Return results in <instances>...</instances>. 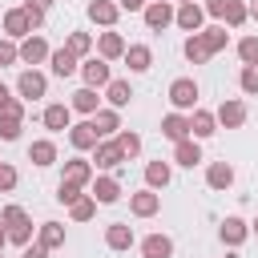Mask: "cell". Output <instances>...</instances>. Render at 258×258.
I'll return each instance as SVG.
<instances>
[{
	"instance_id": "cell-34",
	"label": "cell",
	"mask_w": 258,
	"mask_h": 258,
	"mask_svg": "<svg viewBox=\"0 0 258 258\" xmlns=\"http://www.w3.org/2000/svg\"><path fill=\"white\" fill-rule=\"evenodd\" d=\"M105 101H109V109H125V105L133 101L129 81H109V85H105Z\"/></svg>"
},
{
	"instance_id": "cell-43",
	"label": "cell",
	"mask_w": 258,
	"mask_h": 258,
	"mask_svg": "<svg viewBox=\"0 0 258 258\" xmlns=\"http://www.w3.org/2000/svg\"><path fill=\"white\" fill-rule=\"evenodd\" d=\"M0 117H12V121H24V101H20V97H8V101L0 105Z\"/></svg>"
},
{
	"instance_id": "cell-27",
	"label": "cell",
	"mask_w": 258,
	"mask_h": 258,
	"mask_svg": "<svg viewBox=\"0 0 258 258\" xmlns=\"http://www.w3.org/2000/svg\"><path fill=\"white\" fill-rule=\"evenodd\" d=\"M198 161H202V141L185 137V141H177V145H173V165H185V169H194Z\"/></svg>"
},
{
	"instance_id": "cell-55",
	"label": "cell",
	"mask_w": 258,
	"mask_h": 258,
	"mask_svg": "<svg viewBox=\"0 0 258 258\" xmlns=\"http://www.w3.org/2000/svg\"><path fill=\"white\" fill-rule=\"evenodd\" d=\"M169 4H185V0H169Z\"/></svg>"
},
{
	"instance_id": "cell-32",
	"label": "cell",
	"mask_w": 258,
	"mask_h": 258,
	"mask_svg": "<svg viewBox=\"0 0 258 258\" xmlns=\"http://www.w3.org/2000/svg\"><path fill=\"white\" fill-rule=\"evenodd\" d=\"M64 48H69V52H73L77 60H89V52L97 48V40H93V32H69Z\"/></svg>"
},
{
	"instance_id": "cell-42",
	"label": "cell",
	"mask_w": 258,
	"mask_h": 258,
	"mask_svg": "<svg viewBox=\"0 0 258 258\" xmlns=\"http://www.w3.org/2000/svg\"><path fill=\"white\" fill-rule=\"evenodd\" d=\"M16 181H20V173H16V165H8V161H0V194H12V189H16Z\"/></svg>"
},
{
	"instance_id": "cell-41",
	"label": "cell",
	"mask_w": 258,
	"mask_h": 258,
	"mask_svg": "<svg viewBox=\"0 0 258 258\" xmlns=\"http://www.w3.org/2000/svg\"><path fill=\"white\" fill-rule=\"evenodd\" d=\"M81 194H85L81 185H73V181H56V202H60V206H73Z\"/></svg>"
},
{
	"instance_id": "cell-50",
	"label": "cell",
	"mask_w": 258,
	"mask_h": 258,
	"mask_svg": "<svg viewBox=\"0 0 258 258\" xmlns=\"http://www.w3.org/2000/svg\"><path fill=\"white\" fill-rule=\"evenodd\" d=\"M48 4H52V0H24V8H36V12H44Z\"/></svg>"
},
{
	"instance_id": "cell-46",
	"label": "cell",
	"mask_w": 258,
	"mask_h": 258,
	"mask_svg": "<svg viewBox=\"0 0 258 258\" xmlns=\"http://www.w3.org/2000/svg\"><path fill=\"white\" fill-rule=\"evenodd\" d=\"M226 4H230V0H206V4H202V12H206V16H214V20H222V16H226Z\"/></svg>"
},
{
	"instance_id": "cell-8",
	"label": "cell",
	"mask_w": 258,
	"mask_h": 258,
	"mask_svg": "<svg viewBox=\"0 0 258 258\" xmlns=\"http://www.w3.org/2000/svg\"><path fill=\"white\" fill-rule=\"evenodd\" d=\"M81 77H85V89H105V85L113 81V73H109V60H101V56H89V60H81Z\"/></svg>"
},
{
	"instance_id": "cell-13",
	"label": "cell",
	"mask_w": 258,
	"mask_h": 258,
	"mask_svg": "<svg viewBox=\"0 0 258 258\" xmlns=\"http://www.w3.org/2000/svg\"><path fill=\"white\" fill-rule=\"evenodd\" d=\"M125 48H129V44H125V36H121V32H113V28L97 36V56H101V60H121V56H125Z\"/></svg>"
},
{
	"instance_id": "cell-11",
	"label": "cell",
	"mask_w": 258,
	"mask_h": 258,
	"mask_svg": "<svg viewBox=\"0 0 258 258\" xmlns=\"http://www.w3.org/2000/svg\"><path fill=\"white\" fill-rule=\"evenodd\" d=\"M97 177V169H93V161H85V157H69L64 161V173H60V181H73V185H89Z\"/></svg>"
},
{
	"instance_id": "cell-14",
	"label": "cell",
	"mask_w": 258,
	"mask_h": 258,
	"mask_svg": "<svg viewBox=\"0 0 258 258\" xmlns=\"http://www.w3.org/2000/svg\"><path fill=\"white\" fill-rule=\"evenodd\" d=\"M121 161H125V157H121V149H117V141H113V137L93 145V169H117Z\"/></svg>"
},
{
	"instance_id": "cell-7",
	"label": "cell",
	"mask_w": 258,
	"mask_h": 258,
	"mask_svg": "<svg viewBox=\"0 0 258 258\" xmlns=\"http://www.w3.org/2000/svg\"><path fill=\"white\" fill-rule=\"evenodd\" d=\"M16 52H20V64H32V69H36L40 60H48V52H52V48H48V40H44V36H36V32H32V36H24V40L16 44Z\"/></svg>"
},
{
	"instance_id": "cell-35",
	"label": "cell",
	"mask_w": 258,
	"mask_h": 258,
	"mask_svg": "<svg viewBox=\"0 0 258 258\" xmlns=\"http://www.w3.org/2000/svg\"><path fill=\"white\" fill-rule=\"evenodd\" d=\"M202 40H206V48H210V56H214V52L226 48L230 32H226V24H210V28H202Z\"/></svg>"
},
{
	"instance_id": "cell-18",
	"label": "cell",
	"mask_w": 258,
	"mask_h": 258,
	"mask_svg": "<svg viewBox=\"0 0 258 258\" xmlns=\"http://www.w3.org/2000/svg\"><path fill=\"white\" fill-rule=\"evenodd\" d=\"M214 133H218L214 113H210V109H194V113H189V137H194V141H206V137H214Z\"/></svg>"
},
{
	"instance_id": "cell-3",
	"label": "cell",
	"mask_w": 258,
	"mask_h": 258,
	"mask_svg": "<svg viewBox=\"0 0 258 258\" xmlns=\"http://www.w3.org/2000/svg\"><path fill=\"white\" fill-rule=\"evenodd\" d=\"M246 117H250V109H246V101H242V97H226V101L214 109V121H218L222 129H242V125H246Z\"/></svg>"
},
{
	"instance_id": "cell-38",
	"label": "cell",
	"mask_w": 258,
	"mask_h": 258,
	"mask_svg": "<svg viewBox=\"0 0 258 258\" xmlns=\"http://www.w3.org/2000/svg\"><path fill=\"white\" fill-rule=\"evenodd\" d=\"M222 20H226L230 28H242V24L250 20V12H246V4H242V0H230V4H226V16H222Z\"/></svg>"
},
{
	"instance_id": "cell-1",
	"label": "cell",
	"mask_w": 258,
	"mask_h": 258,
	"mask_svg": "<svg viewBox=\"0 0 258 258\" xmlns=\"http://www.w3.org/2000/svg\"><path fill=\"white\" fill-rule=\"evenodd\" d=\"M0 226H4V234H8V242L12 246H28L32 242V218L24 214V206H16V202H8L4 210H0Z\"/></svg>"
},
{
	"instance_id": "cell-9",
	"label": "cell",
	"mask_w": 258,
	"mask_h": 258,
	"mask_svg": "<svg viewBox=\"0 0 258 258\" xmlns=\"http://www.w3.org/2000/svg\"><path fill=\"white\" fill-rule=\"evenodd\" d=\"M202 20H206V12H202V4H194V0H185V4L173 8V24H177L181 32H202Z\"/></svg>"
},
{
	"instance_id": "cell-52",
	"label": "cell",
	"mask_w": 258,
	"mask_h": 258,
	"mask_svg": "<svg viewBox=\"0 0 258 258\" xmlns=\"http://www.w3.org/2000/svg\"><path fill=\"white\" fill-rule=\"evenodd\" d=\"M8 97H12V93H8V85H4V81H0V105H4V101H8Z\"/></svg>"
},
{
	"instance_id": "cell-26",
	"label": "cell",
	"mask_w": 258,
	"mask_h": 258,
	"mask_svg": "<svg viewBox=\"0 0 258 258\" xmlns=\"http://www.w3.org/2000/svg\"><path fill=\"white\" fill-rule=\"evenodd\" d=\"M48 69H52V77H73V73L81 69V60H77L69 48H52V52H48Z\"/></svg>"
},
{
	"instance_id": "cell-22",
	"label": "cell",
	"mask_w": 258,
	"mask_h": 258,
	"mask_svg": "<svg viewBox=\"0 0 258 258\" xmlns=\"http://www.w3.org/2000/svg\"><path fill=\"white\" fill-rule=\"evenodd\" d=\"M101 137H97V129H93V121H81V125H69V145L77 149V153H85V149H93Z\"/></svg>"
},
{
	"instance_id": "cell-15",
	"label": "cell",
	"mask_w": 258,
	"mask_h": 258,
	"mask_svg": "<svg viewBox=\"0 0 258 258\" xmlns=\"http://www.w3.org/2000/svg\"><path fill=\"white\" fill-rule=\"evenodd\" d=\"M133 242H137V238H133V226H129V222H113V226H105V246H109V250L125 254Z\"/></svg>"
},
{
	"instance_id": "cell-29",
	"label": "cell",
	"mask_w": 258,
	"mask_h": 258,
	"mask_svg": "<svg viewBox=\"0 0 258 258\" xmlns=\"http://www.w3.org/2000/svg\"><path fill=\"white\" fill-rule=\"evenodd\" d=\"M117 16H121V8H117L113 0H93V4H89V20L101 24V28H113Z\"/></svg>"
},
{
	"instance_id": "cell-5",
	"label": "cell",
	"mask_w": 258,
	"mask_h": 258,
	"mask_svg": "<svg viewBox=\"0 0 258 258\" xmlns=\"http://www.w3.org/2000/svg\"><path fill=\"white\" fill-rule=\"evenodd\" d=\"M89 198H93L97 206H113V202L121 198V181H117L113 173H101V177L89 181Z\"/></svg>"
},
{
	"instance_id": "cell-24",
	"label": "cell",
	"mask_w": 258,
	"mask_h": 258,
	"mask_svg": "<svg viewBox=\"0 0 258 258\" xmlns=\"http://www.w3.org/2000/svg\"><path fill=\"white\" fill-rule=\"evenodd\" d=\"M36 246H44L48 254L60 250V246H64V226H60V222H40V226H36Z\"/></svg>"
},
{
	"instance_id": "cell-49",
	"label": "cell",
	"mask_w": 258,
	"mask_h": 258,
	"mask_svg": "<svg viewBox=\"0 0 258 258\" xmlns=\"http://www.w3.org/2000/svg\"><path fill=\"white\" fill-rule=\"evenodd\" d=\"M24 12H28V20H32V28H40V24H44V12H36V8H24Z\"/></svg>"
},
{
	"instance_id": "cell-31",
	"label": "cell",
	"mask_w": 258,
	"mask_h": 258,
	"mask_svg": "<svg viewBox=\"0 0 258 258\" xmlns=\"http://www.w3.org/2000/svg\"><path fill=\"white\" fill-rule=\"evenodd\" d=\"M28 161H32V165H40V169H44V165H52V161H56V141H52V137L32 141V145H28Z\"/></svg>"
},
{
	"instance_id": "cell-20",
	"label": "cell",
	"mask_w": 258,
	"mask_h": 258,
	"mask_svg": "<svg viewBox=\"0 0 258 258\" xmlns=\"http://www.w3.org/2000/svg\"><path fill=\"white\" fill-rule=\"evenodd\" d=\"M218 238H222L230 250H238V246L250 238V222H242V218H226V222H222V230H218Z\"/></svg>"
},
{
	"instance_id": "cell-33",
	"label": "cell",
	"mask_w": 258,
	"mask_h": 258,
	"mask_svg": "<svg viewBox=\"0 0 258 258\" xmlns=\"http://www.w3.org/2000/svg\"><path fill=\"white\" fill-rule=\"evenodd\" d=\"M181 52H185V60H189V64H206V60H210V48H206L202 32H189V36H185V44H181Z\"/></svg>"
},
{
	"instance_id": "cell-45",
	"label": "cell",
	"mask_w": 258,
	"mask_h": 258,
	"mask_svg": "<svg viewBox=\"0 0 258 258\" xmlns=\"http://www.w3.org/2000/svg\"><path fill=\"white\" fill-rule=\"evenodd\" d=\"M20 60V52H16V40H0V69H8V64H16Z\"/></svg>"
},
{
	"instance_id": "cell-44",
	"label": "cell",
	"mask_w": 258,
	"mask_h": 258,
	"mask_svg": "<svg viewBox=\"0 0 258 258\" xmlns=\"http://www.w3.org/2000/svg\"><path fill=\"white\" fill-rule=\"evenodd\" d=\"M24 129V121H12V117H0V141H16Z\"/></svg>"
},
{
	"instance_id": "cell-48",
	"label": "cell",
	"mask_w": 258,
	"mask_h": 258,
	"mask_svg": "<svg viewBox=\"0 0 258 258\" xmlns=\"http://www.w3.org/2000/svg\"><path fill=\"white\" fill-rule=\"evenodd\" d=\"M20 258H48V250H44V246H36V242H28V246L20 250Z\"/></svg>"
},
{
	"instance_id": "cell-39",
	"label": "cell",
	"mask_w": 258,
	"mask_h": 258,
	"mask_svg": "<svg viewBox=\"0 0 258 258\" xmlns=\"http://www.w3.org/2000/svg\"><path fill=\"white\" fill-rule=\"evenodd\" d=\"M238 56H242V64H258V32L238 40Z\"/></svg>"
},
{
	"instance_id": "cell-19",
	"label": "cell",
	"mask_w": 258,
	"mask_h": 258,
	"mask_svg": "<svg viewBox=\"0 0 258 258\" xmlns=\"http://www.w3.org/2000/svg\"><path fill=\"white\" fill-rule=\"evenodd\" d=\"M161 137H169L173 145L189 137V113H165L161 117Z\"/></svg>"
},
{
	"instance_id": "cell-51",
	"label": "cell",
	"mask_w": 258,
	"mask_h": 258,
	"mask_svg": "<svg viewBox=\"0 0 258 258\" xmlns=\"http://www.w3.org/2000/svg\"><path fill=\"white\" fill-rule=\"evenodd\" d=\"M246 12H250V20H258V0H250V4H246Z\"/></svg>"
},
{
	"instance_id": "cell-37",
	"label": "cell",
	"mask_w": 258,
	"mask_h": 258,
	"mask_svg": "<svg viewBox=\"0 0 258 258\" xmlns=\"http://www.w3.org/2000/svg\"><path fill=\"white\" fill-rule=\"evenodd\" d=\"M69 214H73V222H89V218L97 214V202H93L89 194H81V198H77V202L69 206Z\"/></svg>"
},
{
	"instance_id": "cell-40",
	"label": "cell",
	"mask_w": 258,
	"mask_h": 258,
	"mask_svg": "<svg viewBox=\"0 0 258 258\" xmlns=\"http://www.w3.org/2000/svg\"><path fill=\"white\" fill-rule=\"evenodd\" d=\"M238 85H242V93H246V97H258V64H242Z\"/></svg>"
},
{
	"instance_id": "cell-28",
	"label": "cell",
	"mask_w": 258,
	"mask_h": 258,
	"mask_svg": "<svg viewBox=\"0 0 258 258\" xmlns=\"http://www.w3.org/2000/svg\"><path fill=\"white\" fill-rule=\"evenodd\" d=\"M169 177H173V165H169V161H161V157H157V161H149V165H145V189H165V185H169Z\"/></svg>"
},
{
	"instance_id": "cell-53",
	"label": "cell",
	"mask_w": 258,
	"mask_h": 258,
	"mask_svg": "<svg viewBox=\"0 0 258 258\" xmlns=\"http://www.w3.org/2000/svg\"><path fill=\"white\" fill-rule=\"evenodd\" d=\"M4 242H8V234H4V226H0V250H4Z\"/></svg>"
},
{
	"instance_id": "cell-17",
	"label": "cell",
	"mask_w": 258,
	"mask_h": 258,
	"mask_svg": "<svg viewBox=\"0 0 258 258\" xmlns=\"http://www.w3.org/2000/svg\"><path fill=\"white\" fill-rule=\"evenodd\" d=\"M89 121H93V129H97V137H101V141L121 133V113H117V109H97Z\"/></svg>"
},
{
	"instance_id": "cell-10",
	"label": "cell",
	"mask_w": 258,
	"mask_h": 258,
	"mask_svg": "<svg viewBox=\"0 0 258 258\" xmlns=\"http://www.w3.org/2000/svg\"><path fill=\"white\" fill-rule=\"evenodd\" d=\"M141 16H145V28L161 32V28H169V24H173V4H169V0H149Z\"/></svg>"
},
{
	"instance_id": "cell-12",
	"label": "cell",
	"mask_w": 258,
	"mask_h": 258,
	"mask_svg": "<svg viewBox=\"0 0 258 258\" xmlns=\"http://www.w3.org/2000/svg\"><path fill=\"white\" fill-rule=\"evenodd\" d=\"M129 210H133V218H153L161 210V194L157 189H137V194H129Z\"/></svg>"
},
{
	"instance_id": "cell-30",
	"label": "cell",
	"mask_w": 258,
	"mask_h": 258,
	"mask_svg": "<svg viewBox=\"0 0 258 258\" xmlns=\"http://www.w3.org/2000/svg\"><path fill=\"white\" fill-rule=\"evenodd\" d=\"M69 109H73V113H85V117H93V113L101 109V97H97V89H85V85H81V89L73 93Z\"/></svg>"
},
{
	"instance_id": "cell-23",
	"label": "cell",
	"mask_w": 258,
	"mask_h": 258,
	"mask_svg": "<svg viewBox=\"0 0 258 258\" xmlns=\"http://www.w3.org/2000/svg\"><path fill=\"white\" fill-rule=\"evenodd\" d=\"M206 185L210 189H230L234 185V165L230 161H210L206 165Z\"/></svg>"
},
{
	"instance_id": "cell-47",
	"label": "cell",
	"mask_w": 258,
	"mask_h": 258,
	"mask_svg": "<svg viewBox=\"0 0 258 258\" xmlns=\"http://www.w3.org/2000/svg\"><path fill=\"white\" fill-rule=\"evenodd\" d=\"M145 4H149V0H117L121 12H145Z\"/></svg>"
},
{
	"instance_id": "cell-4",
	"label": "cell",
	"mask_w": 258,
	"mask_h": 258,
	"mask_svg": "<svg viewBox=\"0 0 258 258\" xmlns=\"http://www.w3.org/2000/svg\"><path fill=\"white\" fill-rule=\"evenodd\" d=\"M16 93H20V101H40V97L48 93V77H44L40 69H24V73L16 77Z\"/></svg>"
},
{
	"instance_id": "cell-25",
	"label": "cell",
	"mask_w": 258,
	"mask_h": 258,
	"mask_svg": "<svg viewBox=\"0 0 258 258\" xmlns=\"http://www.w3.org/2000/svg\"><path fill=\"white\" fill-rule=\"evenodd\" d=\"M141 258H173V238H169V234H149V238H141Z\"/></svg>"
},
{
	"instance_id": "cell-2",
	"label": "cell",
	"mask_w": 258,
	"mask_h": 258,
	"mask_svg": "<svg viewBox=\"0 0 258 258\" xmlns=\"http://www.w3.org/2000/svg\"><path fill=\"white\" fill-rule=\"evenodd\" d=\"M169 105H173V113H194L198 109V81L194 77H177L169 85Z\"/></svg>"
},
{
	"instance_id": "cell-16",
	"label": "cell",
	"mask_w": 258,
	"mask_h": 258,
	"mask_svg": "<svg viewBox=\"0 0 258 258\" xmlns=\"http://www.w3.org/2000/svg\"><path fill=\"white\" fill-rule=\"evenodd\" d=\"M40 121H44V129H52V133H64L69 125H73V109L69 105H44V113H40Z\"/></svg>"
},
{
	"instance_id": "cell-36",
	"label": "cell",
	"mask_w": 258,
	"mask_h": 258,
	"mask_svg": "<svg viewBox=\"0 0 258 258\" xmlns=\"http://www.w3.org/2000/svg\"><path fill=\"white\" fill-rule=\"evenodd\" d=\"M113 141H117V149H121V157H125V161H129V157H137V153H141V137H137V133H133V129H121V133H117V137H113Z\"/></svg>"
},
{
	"instance_id": "cell-21",
	"label": "cell",
	"mask_w": 258,
	"mask_h": 258,
	"mask_svg": "<svg viewBox=\"0 0 258 258\" xmlns=\"http://www.w3.org/2000/svg\"><path fill=\"white\" fill-rule=\"evenodd\" d=\"M121 60L129 64V73H149V69H153V48H149V44H129Z\"/></svg>"
},
{
	"instance_id": "cell-54",
	"label": "cell",
	"mask_w": 258,
	"mask_h": 258,
	"mask_svg": "<svg viewBox=\"0 0 258 258\" xmlns=\"http://www.w3.org/2000/svg\"><path fill=\"white\" fill-rule=\"evenodd\" d=\"M250 234H258V218H254V222H250Z\"/></svg>"
},
{
	"instance_id": "cell-6",
	"label": "cell",
	"mask_w": 258,
	"mask_h": 258,
	"mask_svg": "<svg viewBox=\"0 0 258 258\" xmlns=\"http://www.w3.org/2000/svg\"><path fill=\"white\" fill-rule=\"evenodd\" d=\"M32 32H36V28H32V20H28L24 4L4 12V36H8V40H24V36H32Z\"/></svg>"
}]
</instances>
